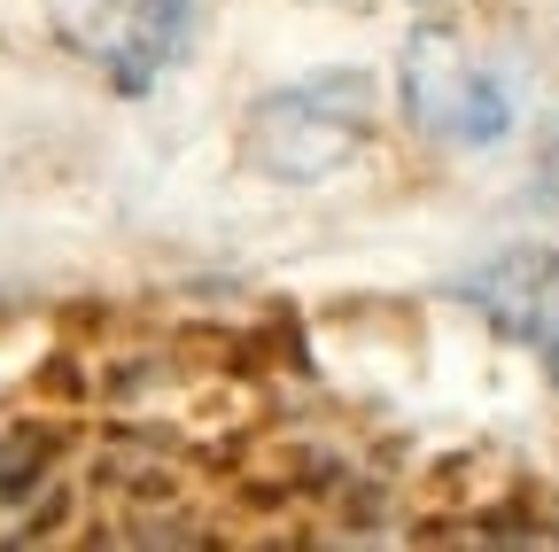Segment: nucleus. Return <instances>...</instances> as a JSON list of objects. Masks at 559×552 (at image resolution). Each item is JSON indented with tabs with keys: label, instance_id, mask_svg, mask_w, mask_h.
Segmentation results:
<instances>
[{
	"label": "nucleus",
	"instance_id": "nucleus-1",
	"mask_svg": "<svg viewBox=\"0 0 559 552\" xmlns=\"http://www.w3.org/2000/svg\"><path fill=\"white\" fill-rule=\"evenodd\" d=\"M396 94H404V117L443 149H498V141H513V117H521L506 71L481 62L451 32H412L404 39Z\"/></svg>",
	"mask_w": 559,
	"mask_h": 552
},
{
	"label": "nucleus",
	"instance_id": "nucleus-2",
	"mask_svg": "<svg viewBox=\"0 0 559 552\" xmlns=\"http://www.w3.org/2000/svg\"><path fill=\"white\" fill-rule=\"evenodd\" d=\"M366 102H373V86L358 71L264 94L249 109V156L272 179H326V172H342L349 156L366 149Z\"/></svg>",
	"mask_w": 559,
	"mask_h": 552
},
{
	"label": "nucleus",
	"instance_id": "nucleus-3",
	"mask_svg": "<svg viewBox=\"0 0 559 552\" xmlns=\"http://www.w3.org/2000/svg\"><path fill=\"white\" fill-rule=\"evenodd\" d=\"M187 24H194V0H102V24L86 32V47L124 94H140L187 47Z\"/></svg>",
	"mask_w": 559,
	"mask_h": 552
},
{
	"label": "nucleus",
	"instance_id": "nucleus-4",
	"mask_svg": "<svg viewBox=\"0 0 559 552\" xmlns=\"http://www.w3.org/2000/svg\"><path fill=\"white\" fill-rule=\"evenodd\" d=\"M544 289H551V249H506L481 272H466V296L489 304V319L521 327L528 342H536V319H544Z\"/></svg>",
	"mask_w": 559,
	"mask_h": 552
},
{
	"label": "nucleus",
	"instance_id": "nucleus-5",
	"mask_svg": "<svg viewBox=\"0 0 559 552\" xmlns=\"http://www.w3.org/2000/svg\"><path fill=\"white\" fill-rule=\"evenodd\" d=\"M536 351H544V366L559 381V249H551V289H544V319H536Z\"/></svg>",
	"mask_w": 559,
	"mask_h": 552
}]
</instances>
